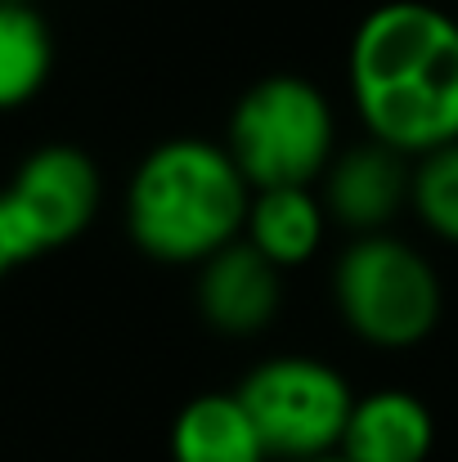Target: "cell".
I'll list each match as a JSON object with an SVG mask.
<instances>
[{
    "label": "cell",
    "mask_w": 458,
    "mask_h": 462,
    "mask_svg": "<svg viewBox=\"0 0 458 462\" xmlns=\"http://www.w3.org/2000/svg\"><path fill=\"white\" fill-rule=\"evenodd\" d=\"M323 207L332 220L355 229L360 238L387 234V225L400 216L405 202H414V166L382 140L351 144L323 171Z\"/></svg>",
    "instance_id": "cell-7"
},
{
    "label": "cell",
    "mask_w": 458,
    "mask_h": 462,
    "mask_svg": "<svg viewBox=\"0 0 458 462\" xmlns=\"http://www.w3.org/2000/svg\"><path fill=\"white\" fill-rule=\"evenodd\" d=\"M284 306V270L266 261L248 238L220 247L198 265V310L225 337H252L270 328Z\"/></svg>",
    "instance_id": "cell-8"
},
{
    "label": "cell",
    "mask_w": 458,
    "mask_h": 462,
    "mask_svg": "<svg viewBox=\"0 0 458 462\" xmlns=\"http://www.w3.org/2000/svg\"><path fill=\"white\" fill-rule=\"evenodd\" d=\"M252 211V184L225 144L166 140L149 149L126 189V229L162 265H202L238 243Z\"/></svg>",
    "instance_id": "cell-2"
},
{
    "label": "cell",
    "mask_w": 458,
    "mask_h": 462,
    "mask_svg": "<svg viewBox=\"0 0 458 462\" xmlns=\"http://www.w3.org/2000/svg\"><path fill=\"white\" fill-rule=\"evenodd\" d=\"M238 400L248 404L270 458L284 462L337 454L355 409L346 377L310 355H275L257 364L243 377Z\"/></svg>",
    "instance_id": "cell-5"
},
{
    "label": "cell",
    "mask_w": 458,
    "mask_h": 462,
    "mask_svg": "<svg viewBox=\"0 0 458 462\" xmlns=\"http://www.w3.org/2000/svg\"><path fill=\"white\" fill-rule=\"evenodd\" d=\"M332 297L355 337L382 350L418 346L441 319V279L409 243L391 234L355 238L337 270Z\"/></svg>",
    "instance_id": "cell-4"
},
{
    "label": "cell",
    "mask_w": 458,
    "mask_h": 462,
    "mask_svg": "<svg viewBox=\"0 0 458 462\" xmlns=\"http://www.w3.org/2000/svg\"><path fill=\"white\" fill-rule=\"evenodd\" d=\"M328 207L310 189H257L243 238L279 270L305 265L323 243Z\"/></svg>",
    "instance_id": "cell-11"
},
{
    "label": "cell",
    "mask_w": 458,
    "mask_h": 462,
    "mask_svg": "<svg viewBox=\"0 0 458 462\" xmlns=\"http://www.w3.org/2000/svg\"><path fill=\"white\" fill-rule=\"evenodd\" d=\"M351 99L369 140L427 157L458 140V18L423 0L378 5L351 41Z\"/></svg>",
    "instance_id": "cell-1"
},
{
    "label": "cell",
    "mask_w": 458,
    "mask_h": 462,
    "mask_svg": "<svg viewBox=\"0 0 458 462\" xmlns=\"http://www.w3.org/2000/svg\"><path fill=\"white\" fill-rule=\"evenodd\" d=\"M436 445L432 409L414 391H373L360 395L341 436L346 462H427Z\"/></svg>",
    "instance_id": "cell-9"
},
{
    "label": "cell",
    "mask_w": 458,
    "mask_h": 462,
    "mask_svg": "<svg viewBox=\"0 0 458 462\" xmlns=\"http://www.w3.org/2000/svg\"><path fill=\"white\" fill-rule=\"evenodd\" d=\"M305 462H346L341 454H323V458H305Z\"/></svg>",
    "instance_id": "cell-15"
},
{
    "label": "cell",
    "mask_w": 458,
    "mask_h": 462,
    "mask_svg": "<svg viewBox=\"0 0 458 462\" xmlns=\"http://www.w3.org/2000/svg\"><path fill=\"white\" fill-rule=\"evenodd\" d=\"M54 72V32L36 5L0 0V113L32 104Z\"/></svg>",
    "instance_id": "cell-12"
},
{
    "label": "cell",
    "mask_w": 458,
    "mask_h": 462,
    "mask_svg": "<svg viewBox=\"0 0 458 462\" xmlns=\"http://www.w3.org/2000/svg\"><path fill=\"white\" fill-rule=\"evenodd\" d=\"M99 166L77 144H41L0 189L27 261L81 238L99 211Z\"/></svg>",
    "instance_id": "cell-6"
},
{
    "label": "cell",
    "mask_w": 458,
    "mask_h": 462,
    "mask_svg": "<svg viewBox=\"0 0 458 462\" xmlns=\"http://www.w3.org/2000/svg\"><path fill=\"white\" fill-rule=\"evenodd\" d=\"M229 157L257 189H310L337 149V122L319 86L279 72L261 77L229 117Z\"/></svg>",
    "instance_id": "cell-3"
},
{
    "label": "cell",
    "mask_w": 458,
    "mask_h": 462,
    "mask_svg": "<svg viewBox=\"0 0 458 462\" xmlns=\"http://www.w3.org/2000/svg\"><path fill=\"white\" fill-rule=\"evenodd\" d=\"M18 265H27V256H23V243H18V234H14L9 211H5V198H0V279H5L9 270H18Z\"/></svg>",
    "instance_id": "cell-14"
},
{
    "label": "cell",
    "mask_w": 458,
    "mask_h": 462,
    "mask_svg": "<svg viewBox=\"0 0 458 462\" xmlns=\"http://www.w3.org/2000/svg\"><path fill=\"white\" fill-rule=\"evenodd\" d=\"M23 5H36V0H23Z\"/></svg>",
    "instance_id": "cell-16"
},
{
    "label": "cell",
    "mask_w": 458,
    "mask_h": 462,
    "mask_svg": "<svg viewBox=\"0 0 458 462\" xmlns=\"http://www.w3.org/2000/svg\"><path fill=\"white\" fill-rule=\"evenodd\" d=\"M414 211L432 234L458 243V140L418 157L414 166Z\"/></svg>",
    "instance_id": "cell-13"
},
{
    "label": "cell",
    "mask_w": 458,
    "mask_h": 462,
    "mask_svg": "<svg viewBox=\"0 0 458 462\" xmlns=\"http://www.w3.org/2000/svg\"><path fill=\"white\" fill-rule=\"evenodd\" d=\"M175 462H270V449L238 391L193 395L171 422Z\"/></svg>",
    "instance_id": "cell-10"
}]
</instances>
